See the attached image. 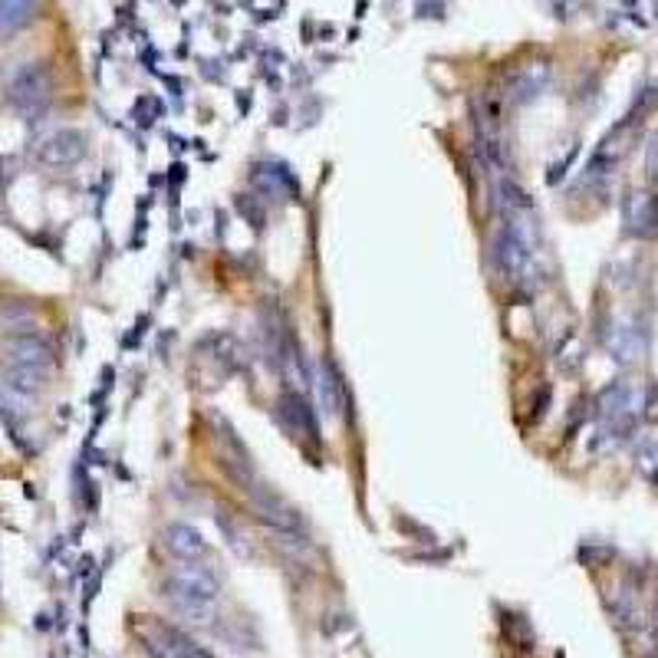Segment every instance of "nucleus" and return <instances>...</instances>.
Segmentation results:
<instances>
[{
	"label": "nucleus",
	"mask_w": 658,
	"mask_h": 658,
	"mask_svg": "<svg viewBox=\"0 0 658 658\" xmlns=\"http://www.w3.org/2000/svg\"><path fill=\"white\" fill-rule=\"evenodd\" d=\"M165 599L191 622H211L214 606L221 599V580L211 566L185 563L175 566L165 580Z\"/></svg>",
	"instance_id": "1"
},
{
	"label": "nucleus",
	"mask_w": 658,
	"mask_h": 658,
	"mask_svg": "<svg viewBox=\"0 0 658 658\" xmlns=\"http://www.w3.org/2000/svg\"><path fill=\"white\" fill-rule=\"evenodd\" d=\"M244 494L251 497V504H254V510H257V517L264 520V524H270L277 533H303V520H300V514L293 510L283 497L274 491V487H267L264 481H251L244 487Z\"/></svg>",
	"instance_id": "2"
},
{
	"label": "nucleus",
	"mask_w": 658,
	"mask_h": 658,
	"mask_svg": "<svg viewBox=\"0 0 658 658\" xmlns=\"http://www.w3.org/2000/svg\"><path fill=\"white\" fill-rule=\"evenodd\" d=\"M7 99H10V106H14L17 112H24V116L40 112L50 99V73L43 70L40 63L20 66L7 86Z\"/></svg>",
	"instance_id": "3"
},
{
	"label": "nucleus",
	"mask_w": 658,
	"mask_h": 658,
	"mask_svg": "<svg viewBox=\"0 0 658 658\" xmlns=\"http://www.w3.org/2000/svg\"><path fill=\"white\" fill-rule=\"evenodd\" d=\"M135 629H139L145 649H149L155 658H208V652H201L195 642L185 639L178 629L165 626V622L149 619V626L135 622Z\"/></svg>",
	"instance_id": "4"
},
{
	"label": "nucleus",
	"mask_w": 658,
	"mask_h": 658,
	"mask_svg": "<svg viewBox=\"0 0 658 658\" xmlns=\"http://www.w3.org/2000/svg\"><path fill=\"white\" fill-rule=\"evenodd\" d=\"M86 155V139L76 129L50 132L47 139L37 145V162L47 168H73L79 158Z\"/></svg>",
	"instance_id": "5"
},
{
	"label": "nucleus",
	"mask_w": 658,
	"mask_h": 658,
	"mask_svg": "<svg viewBox=\"0 0 658 658\" xmlns=\"http://www.w3.org/2000/svg\"><path fill=\"white\" fill-rule=\"evenodd\" d=\"M4 359H10V366H20V369H47L53 362V349L47 339L33 336V333H17V336H7L4 339Z\"/></svg>",
	"instance_id": "6"
},
{
	"label": "nucleus",
	"mask_w": 658,
	"mask_h": 658,
	"mask_svg": "<svg viewBox=\"0 0 658 658\" xmlns=\"http://www.w3.org/2000/svg\"><path fill=\"white\" fill-rule=\"evenodd\" d=\"M622 224L632 237H655L658 234V201L649 191H629L622 201Z\"/></svg>",
	"instance_id": "7"
},
{
	"label": "nucleus",
	"mask_w": 658,
	"mask_h": 658,
	"mask_svg": "<svg viewBox=\"0 0 658 658\" xmlns=\"http://www.w3.org/2000/svg\"><path fill=\"white\" fill-rule=\"evenodd\" d=\"M316 399H320L323 415L329 418H339L346 412V385L333 362H320V369H316Z\"/></svg>",
	"instance_id": "8"
},
{
	"label": "nucleus",
	"mask_w": 658,
	"mask_h": 658,
	"mask_svg": "<svg viewBox=\"0 0 658 658\" xmlns=\"http://www.w3.org/2000/svg\"><path fill=\"white\" fill-rule=\"evenodd\" d=\"M165 547L172 550L181 563H198L204 553H208V543H204V537L191 524H168Z\"/></svg>",
	"instance_id": "9"
},
{
	"label": "nucleus",
	"mask_w": 658,
	"mask_h": 658,
	"mask_svg": "<svg viewBox=\"0 0 658 658\" xmlns=\"http://www.w3.org/2000/svg\"><path fill=\"white\" fill-rule=\"evenodd\" d=\"M550 86V66L547 63H527L520 66L514 83H510V93H514L517 102H533L547 93Z\"/></svg>",
	"instance_id": "10"
},
{
	"label": "nucleus",
	"mask_w": 658,
	"mask_h": 658,
	"mask_svg": "<svg viewBox=\"0 0 658 658\" xmlns=\"http://www.w3.org/2000/svg\"><path fill=\"white\" fill-rule=\"evenodd\" d=\"M609 349L616 353V359L629 362V359H639L645 353V336L639 326H619L616 333L609 339Z\"/></svg>",
	"instance_id": "11"
},
{
	"label": "nucleus",
	"mask_w": 658,
	"mask_h": 658,
	"mask_svg": "<svg viewBox=\"0 0 658 658\" xmlns=\"http://www.w3.org/2000/svg\"><path fill=\"white\" fill-rule=\"evenodd\" d=\"M37 0H0V37H10L33 17Z\"/></svg>",
	"instance_id": "12"
},
{
	"label": "nucleus",
	"mask_w": 658,
	"mask_h": 658,
	"mask_svg": "<svg viewBox=\"0 0 658 658\" xmlns=\"http://www.w3.org/2000/svg\"><path fill=\"white\" fill-rule=\"evenodd\" d=\"M7 389L10 392H20V395H37L43 392V376L40 369H20V366H10V372L4 376Z\"/></svg>",
	"instance_id": "13"
},
{
	"label": "nucleus",
	"mask_w": 658,
	"mask_h": 658,
	"mask_svg": "<svg viewBox=\"0 0 658 658\" xmlns=\"http://www.w3.org/2000/svg\"><path fill=\"white\" fill-rule=\"evenodd\" d=\"M639 461L645 471H655L658 468V441H645V445L639 448Z\"/></svg>",
	"instance_id": "14"
},
{
	"label": "nucleus",
	"mask_w": 658,
	"mask_h": 658,
	"mask_svg": "<svg viewBox=\"0 0 658 658\" xmlns=\"http://www.w3.org/2000/svg\"><path fill=\"white\" fill-rule=\"evenodd\" d=\"M645 168H649L652 181H658V132L649 139V149H645Z\"/></svg>",
	"instance_id": "15"
}]
</instances>
